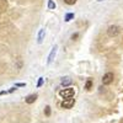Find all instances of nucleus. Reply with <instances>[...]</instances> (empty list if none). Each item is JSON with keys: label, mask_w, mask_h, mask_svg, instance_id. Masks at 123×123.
<instances>
[{"label": "nucleus", "mask_w": 123, "mask_h": 123, "mask_svg": "<svg viewBox=\"0 0 123 123\" xmlns=\"http://www.w3.org/2000/svg\"><path fill=\"white\" fill-rule=\"evenodd\" d=\"M42 84H43V78H39V81H38V85H37V86L39 87V86L42 85Z\"/></svg>", "instance_id": "obj_13"}, {"label": "nucleus", "mask_w": 123, "mask_h": 123, "mask_svg": "<svg viewBox=\"0 0 123 123\" xmlns=\"http://www.w3.org/2000/svg\"><path fill=\"white\" fill-rule=\"evenodd\" d=\"M107 33H108V36H110V37H115V36H117V35L119 33V27H118V26H116V25L110 26V27H108V30H107Z\"/></svg>", "instance_id": "obj_3"}, {"label": "nucleus", "mask_w": 123, "mask_h": 123, "mask_svg": "<svg viewBox=\"0 0 123 123\" xmlns=\"http://www.w3.org/2000/svg\"><path fill=\"white\" fill-rule=\"evenodd\" d=\"M64 3L68 4V5H74L76 3V0H64Z\"/></svg>", "instance_id": "obj_9"}, {"label": "nucleus", "mask_w": 123, "mask_h": 123, "mask_svg": "<svg viewBox=\"0 0 123 123\" xmlns=\"http://www.w3.org/2000/svg\"><path fill=\"white\" fill-rule=\"evenodd\" d=\"M55 50H57V47H54V48L52 49V52H50V54H49V58H48V63H50V62H52V58H53V55L55 54Z\"/></svg>", "instance_id": "obj_7"}, {"label": "nucleus", "mask_w": 123, "mask_h": 123, "mask_svg": "<svg viewBox=\"0 0 123 123\" xmlns=\"http://www.w3.org/2000/svg\"><path fill=\"white\" fill-rule=\"evenodd\" d=\"M74 17V14H67V16H65V21H70L71 18Z\"/></svg>", "instance_id": "obj_10"}, {"label": "nucleus", "mask_w": 123, "mask_h": 123, "mask_svg": "<svg viewBox=\"0 0 123 123\" xmlns=\"http://www.w3.org/2000/svg\"><path fill=\"white\" fill-rule=\"evenodd\" d=\"M75 94V91L74 89H71V87H68V89H63V90H60L59 91V95L63 97L64 100H69V98H73Z\"/></svg>", "instance_id": "obj_1"}, {"label": "nucleus", "mask_w": 123, "mask_h": 123, "mask_svg": "<svg viewBox=\"0 0 123 123\" xmlns=\"http://www.w3.org/2000/svg\"><path fill=\"white\" fill-rule=\"evenodd\" d=\"M36 98H37V95H30V96L26 97V102L27 104H33L36 101Z\"/></svg>", "instance_id": "obj_5"}, {"label": "nucleus", "mask_w": 123, "mask_h": 123, "mask_svg": "<svg viewBox=\"0 0 123 123\" xmlns=\"http://www.w3.org/2000/svg\"><path fill=\"white\" fill-rule=\"evenodd\" d=\"M49 115H50V107L47 106L46 107V116H49Z\"/></svg>", "instance_id": "obj_11"}, {"label": "nucleus", "mask_w": 123, "mask_h": 123, "mask_svg": "<svg viewBox=\"0 0 123 123\" xmlns=\"http://www.w3.org/2000/svg\"><path fill=\"white\" fill-rule=\"evenodd\" d=\"M74 104H75V101H74V98H69V100H64L63 102H62V107L63 108H71L74 106Z\"/></svg>", "instance_id": "obj_4"}, {"label": "nucleus", "mask_w": 123, "mask_h": 123, "mask_svg": "<svg viewBox=\"0 0 123 123\" xmlns=\"http://www.w3.org/2000/svg\"><path fill=\"white\" fill-rule=\"evenodd\" d=\"M91 87V80H87V83H86V90H90Z\"/></svg>", "instance_id": "obj_12"}, {"label": "nucleus", "mask_w": 123, "mask_h": 123, "mask_svg": "<svg viewBox=\"0 0 123 123\" xmlns=\"http://www.w3.org/2000/svg\"><path fill=\"white\" fill-rule=\"evenodd\" d=\"M69 84H71V79H70V78H63V80H62V85L67 86V85H69Z\"/></svg>", "instance_id": "obj_6"}, {"label": "nucleus", "mask_w": 123, "mask_h": 123, "mask_svg": "<svg viewBox=\"0 0 123 123\" xmlns=\"http://www.w3.org/2000/svg\"><path fill=\"white\" fill-rule=\"evenodd\" d=\"M48 7L49 9H55V4L52 1V0H49V1H48Z\"/></svg>", "instance_id": "obj_8"}, {"label": "nucleus", "mask_w": 123, "mask_h": 123, "mask_svg": "<svg viewBox=\"0 0 123 123\" xmlns=\"http://www.w3.org/2000/svg\"><path fill=\"white\" fill-rule=\"evenodd\" d=\"M113 79H115L113 73L108 71V73H106L104 76H102V84H104V85H110L112 81H113Z\"/></svg>", "instance_id": "obj_2"}, {"label": "nucleus", "mask_w": 123, "mask_h": 123, "mask_svg": "<svg viewBox=\"0 0 123 123\" xmlns=\"http://www.w3.org/2000/svg\"><path fill=\"white\" fill-rule=\"evenodd\" d=\"M75 38H78V33H75V35L71 36V39H75Z\"/></svg>", "instance_id": "obj_14"}]
</instances>
